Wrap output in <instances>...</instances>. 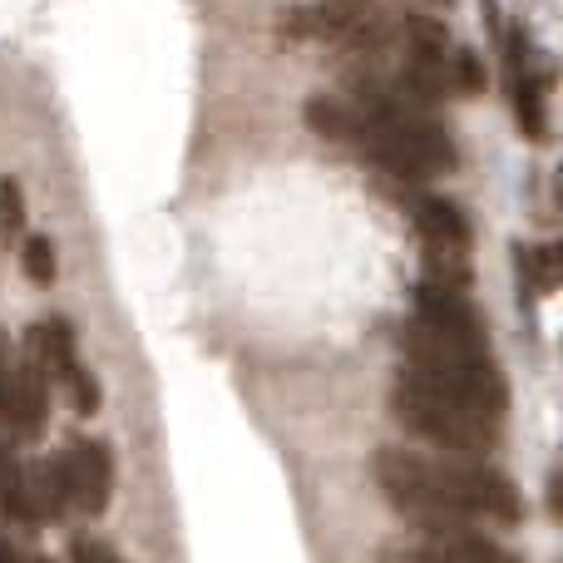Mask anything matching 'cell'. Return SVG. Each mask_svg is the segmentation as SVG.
<instances>
[{"instance_id": "6da1fadb", "label": "cell", "mask_w": 563, "mask_h": 563, "mask_svg": "<svg viewBox=\"0 0 563 563\" xmlns=\"http://www.w3.org/2000/svg\"><path fill=\"white\" fill-rule=\"evenodd\" d=\"M396 346H400V376L406 380L455 400V406L479 410V416L505 420L509 376L489 346H455V341H440V336H430V331H420L416 321L400 327Z\"/></svg>"}, {"instance_id": "7a4b0ae2", "label": "cell", "mask_w": 563, "mask_h": 563, "mask_svg": "<svg viewBox=\"0 0 563 563\" xmlns=\"http://www.w3.org/2000/svg\"><path fill=\"white\" fill-rule=\"evenodd\" d=\"M341 99L396 144V154L406 158L416 178H440V174H455L460 168V148H455V139H450V129L440 124L430 109L410 104L380 69H351Z\"/></svg>"}, {"instance_id": "3957f363", "label": "cell", "mask_w": 563, "mask_h": 563, "mask_svg": "<svg viewBox=\"0 0 563 563\" xmlns=\"http://www.w3.org/2000/svg\"><path fill=\"white\" fill-rule=\"evenodd\" d=\"M390 416L400 430L420 435L435 450H450V455H489L505 440V420L455 406V400L435 396V390L416 386L406 376H396V386H390Z\"/></svg>"}, {"instance_id": "277c9868", "label": "cell", "mask_w": 563, "mask_h": 563, "mask_svg": "<svg viewBox=\"0 0 563 563\" xmlns=\"http://www.w3.org/2000/svg\"><path fill=\"white\" fill-rule=\"evenodd\" d=\"M440 470V495H445L450 519H485V525H505L515 529L525 519V499H519L515 479L505 470L485 465V460H435Z\"/></svg>"}, {"instance_id": "5b68a950", "label": "cell", "mask_w": 563, "mask_h": 563, "mask_svg": "<svg viewBox=\"0 0 563 563\" xmlns=\"http://www.w3.org/2000/svg\"><path fill=\"white\" fill-rule=\"evenodd\" d=\"M25 346L35 351L40 361H45L49 386H65V396H69V406H75V416H95V410H99V386H95V376L85 371V361H79V336H75V327H69L65 317L35 321V327L25 331Z\"/></svg>"}, {"instance_id": "8992f818", "label": "cell", "mask_w": 563, "mask_h": 563, "mask_svg": "<svg viewBox=\"0 0 563 563\" xmlns=\"http://www.w3.org/2000/svg\"><path fill=\"white\" fill-rule=\"evenodd\" d=\"M410 301H416L420 331H430V336H440V341H455V346H489V321L475 311L465 287L420 277L416 287H410Z\"/></svg>"}, {"instance_id": "52a82bcc", "label": "cell", "mask_w": 563, "mask_h": 563, "mask_svg": "<svg viewBox=\"0 0 563 563\" xmlns=\"http://www.w3.org/2000/svg\"><path fill=\"white\" fill-rule=\"evenodd\" d=\"M380 10V0H301L277 15V30L287 40H321V45H346L361 25Z\"/></svg>"}, {"instance_id": "ba28073f", "label": "cell", "mask_w": 563, "mask_h": 563, "mask_svg": "<svg viewBox=\"0 0 563 563\" xmlns=\"http://www.w3.org/2000/svg\"><path fill=\"white\" fill-rule=\"evenodd\" d=\"M400 208H410V223H416L426 253L440 257H470V243H475V228H470V213L445 194H426V188H406L400 194Z\"/></svg>"}, {"instance_id": "9c48e42d", "label": "cell", "mask_w": 563, "mask_h": 563, "mask_svg": "<svg viewBox=\"0 0 563 563\" xmlns=\"http://www.w3.org/2000/svg\"><path fill=\"white\" fill-rule=\"evenodd\" d=\"M509 104H515V124L525 139L549 134V69L529 55L525 35H509Z\"/></svg>"}, {"instance_id": "30bf717a", "label": "cell", "mask_w": 563, "mask_h": 563, "mask_svg": "<svg viewBox=\"0 0 563 563\" xmlns=\"http://www.w3.org/2000/svg\"><path fill=\"white\" fill-rule=\"evenodd\" d=\"M65 465H69V499H75V509L99 519L109 509V499H114V450L104 440L79 435L65 450Z\"/></svg>"}, {"instance_id": "8fae6325", "label": "cell", "mask_w": 563, "mask_h": 563, "mask_svg": "<svg viewBox=\"0 0 563 563\" xmlns=\"http://www.w3.org/2000/svg\"><path fill=\"white\" fill-rule=\"evenodd\" d=\"M420 544L435 554V563H525L509 544L489 539L470 519H440V525H420Z\"/></svg>"}, {"instance_id": "7c38bea8", "label": "cell", "mask_w": 563, "mask_h": 563, "mask_svg": "<svg viewBox=\"0 0 563 563\" xmlns=\"http://www.w3.org/2000/svg\"><path fill=\"white\" fill-rule=\"evenodd\" d=\"M49 371L35 351L25 346V356L15 361V400H10V435L15 440H35L45 430L49 416Z\"/></svg>"}, {"instance_id": "4fadbf2b", "label": "cell", "mask_w": 563, "mask_h": 563, "mask_svg": "<svg viewBox=\"0 0 563 563\" xmlns=\"http://www.w3.org/2000/svg\"><path fill=\"white\" fill-rule=\"evenodd\" d=\"M30 499H35L40 525H59V519L75 509V499H69L65 450H59V455H40L35 465H30Z\"/></svg>"}, {"instance_id": "5bb4252c", "label": "cell", "mask_w": 563, "mask_h": 563, "mask_svg": "<svg viewBox=\"0 0 563 563\" xmlns=\"http://www.w3.org/2000/svg\"><path fill=\"white\" fill-rule=\"evenodd\" d=\"M0 519H10L15 529H40L35 499H30V465L5 440H0Z\"/></svg>"}, {"instance_id": "9a60e30c", "label": "cell", "mask_w": 563, "mask_h": 563, "mask_svg": "<svg viewBox=\"0 0 563 563\" xmlns=\"http://www.w3.org/2000/svg\"><path fill=\"white\" fill-rule=\"evenodd\" d=\"M515 263H519V282H525L529 291H554L559 287V247L554 243H529V247H515Z\"/></svg>"}, {"instance_id": "2e32d148", "label": "cell", "mask_w": 563, "mask_h": 563, "mask_svg": "<svg viewBox=\"0 0 563 563\" xmlns=\"http://www.w3.org/2000/svg\"><path fill=\"white\" fill-rule=\"evenodd\" d=\"M30 233V208H25V188L20 178H0V238L5 243H20Z\"/></svg>"}, {"instance_id": "e0dca14e", "label": "cell", "mask_w": 563, "mask_h": 563, "mask_svg": "<svg viewBox=\"0 0 563 563\" xmlns=\"http://www.w3.org/2000/svg\"><path fill=\"white\" fill-rule=\"evenodd\" d=\"M20 263H25V277L35 282V287H49L55 282V243H49V233H25L20 238Z\"/></svg>"}, {"instance_id": "ac0fdd59", "label": "cell", "mask_w": 563, "mask_h": 563, "mask_svg": "<svg viewBox=\"0 0 563 563\" xmlns=\"http://www.w3.org/2000/svg\"><path fill=\"white\" fill-rule=\"evenodd\" d=\"M450 85L455 95H479L485 89V65L475 49H450Z\"/></svg>"}, {"instance_id": "d6986e66", "label": "cell", "mask_w": 563, "mask_h": 563, "mask_svg": "<svg viewBox=\"0 0 563 563\" xmlns=\"http://www.w3.org/2000/svg\"><path fill=\"white\" fill-rule=\"evenodd\" d=\"M10 400H15V356H10V336L0 327V430H10Z\"/></svg>"}, {"instance_id": "ffe728a7", "label": "cell", "mask_w": 563, "mask_h": 563, "mask_svg": "<svg viewBox=\"0 0 563 563\" xmlns=\"http://www.w3.org/2000/svg\"><path fill=\"white\" fill-rule=\"evenodd\" d=\"M69 563H124V559H119L104 539L79 534V539H69Z\"/></svg>"}, {"instance_id": "44dd1931", "label": "cell", "mask_w": 563, "mask_h": 563, "mask_svg": "<svg viewBox=\"0 0 563 563\" xmlns=\"http://www.w3.org/2000/svg\"><path fill=\"white\" fill-rule=\"evenodd\" d=\"M430 5H450V0H430Z\"/></svg>"}]
</instances>
